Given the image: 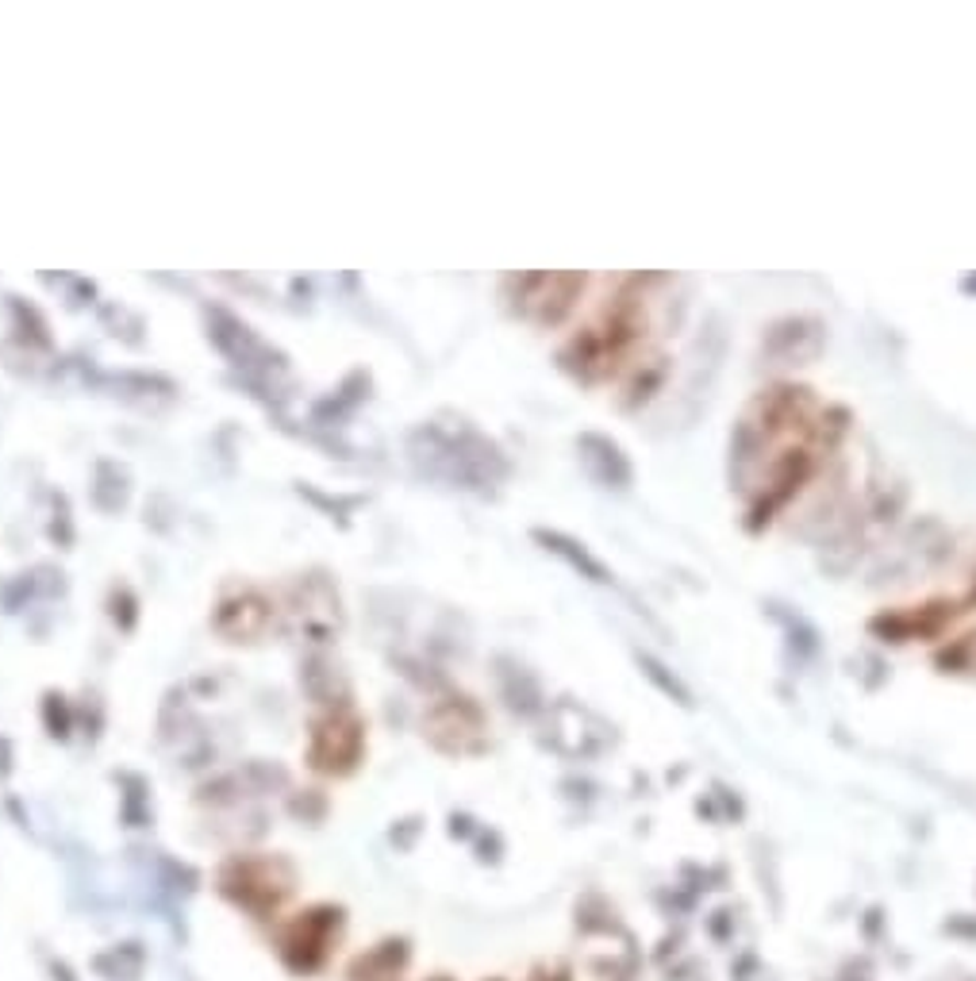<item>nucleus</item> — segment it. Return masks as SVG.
Wrapping results in <instances>:
<instances>
[]
</instances>
